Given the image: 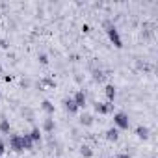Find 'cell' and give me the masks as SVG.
I'll use <instances>...</instances> for the list:
<instances>
[{"label":"cell","instance_id":"1","mask_svg":"<svg viewBox=\"0 0 158 158\" xmlns=\"http://www.w3.org/2000/svg\"><path fill=\"white\" fill-rule=\"evenodd\" d=\"M102 26H104V30H106V34H108V39L112 41V45L115 47V48H121L123 47V41H121V35H119V32H117V28L112 24V21H104L102 23Z\"/></svg>","mask_w":158,"mask_h":158},{"label":"cell","instance_id":"2","mask_svg":"<svg viewBox=\"0 0 158 158\" xmlns=\"http://www.w3.org/2000/svg\"><path fill=\"white\" fill-rule=\"evenodd\" d=\"M114 125H115L117 128H121V130H127V128L130 127V119H128V115H127L125 112H117V114L114 115Z\"/></svg>","mask_w":158,"mask_h":158},{"label":"cell","instance_id":"3","mask_svg":"<svg viewBox=\"0 0 158 158\" xmlns=\"http://www.w3.org/2000/svg\"><path fill=\"white\" fill-rule=\"evenodd\" d=\"M10 149H11L13 152H23V151H24V149H23V139H21L19 134H11V136H10Z\"/></svg>","mask_w":158,"mask_h":158},{"label":"cell","instance_id":"4","mask_svg":"<svg viewBox=\"0 0 158 158\" xmlns=\"http://www.w3.org/2000/svg\"><path fill=\"white\" fill-rule=\"evenodd\" d=\"M112 110H114V104H112V102H95V112H97V114L106 115V114H110Z\"/></svg>","mask_w":158,"mask_h":158},{"label":"cell","instance_id":"5","mask_svg":"<svg viewBox=\"0 0 158 158\" xmlns=\"http://www.w3.org/2000/svg\"><path fill=\"white\" fill-rule=\"evenodd\" d=\"M73 101L76 102V106H78V108H84V106H86V102H88V97H86L84 89L76 91V93H74V97H73Z\"/></svg>","mask_w":158,"mask_h":158},{"label":"cell","instance_id":"6","mask_svg":"<svg viewBox=\"0 0 158 158\" xmlns=\"http://www.w3.org/2000/svg\"><path fill=\"white\" fill-rule=\"evenodd\" d=\"M104 93H106V99H108V102H114V99H115V95H117V91H115V86H114V84H108V86L104 88Z\"/></svg>","mask_w":158,"mask_h":158},{"label":"cell","instance_id":"7","mask_svg":"<svg viewBox=\"0 0 158 158\" xmlns=\"http://www.w3.org/2000/svg\"><path fill=\"white\" fill-rule=\"evenodd\" d=\"M63 106H65V110H67L69 114H76V112H78V106H76V102H74L73 99H65V101H63Z\"/></svg>","mask_w":158,"mask_h":158},{"label":"cell","instance_id":"8","mask_svg":"<svg viewBox=\"0 0 158 158\" xmlns=\"http://www.w3.org/2000/svg\"><path fill=\"white\" fill-rule=\"evenodd\" d=\"M136 136H138L139 139H149L151 132H149V128H147V127H141V125H139V127L136 128Z\"/></svg>","mask_w":158,"mask_h":158},{"label":"cell","instance_id":"9","mask_svg":"<svg viewBox=\"0 0 158 158\" xmlns=\"http://www.w3.org/2000/svg\"><path fill=\"white\" fill-rule=\"evenodd\" d=\"M106 139H108V141H117V139H119V130H117L115 127L108 128V130H106Z\"/></svg>","mask_w":158,"mask_h":158},{"label":"cell","instance_id":"10","mask_svg":"<svg viewBox=\"0 0 158 158\" xmlns=\"http://www.w3.org/2000/svg\"><path fill=\"white\" fill-rule=\"evenodd\" d=\"M21 139H23V149H24V151H32V149H34V141H32V138H30L28 134L21 136Z\"/></svg>","mask_w":158,"mask_h":158},{"label":"cell","instance_id":"11","mask_svg":"<svg viewBox=\"0 0 158 158\" xmlns=\"http://www.w3.org/2000/svg\"><path fill=\"white\" fill-rule=\"evenodd\" d=\"M80 125L91 127V125H93V115H91V114H82V115H80Z\"/></svg>","mask_w":158,"mask_h":158},{"label":"cell","instance_id":"12","mask_svg":"<svg viewBox=\"0 0 158 158\" xmlns=\"http://www.w3.org/2000/svg\"><path fill=\"white\" fill-rule=\"evenodd\" d=\"M154 35V30H152V24H149V23H143V37H152Z\"/></svg>","mask_w":158,"mask_h":158},{"label":"cell","instance_id":"13","mask_svg":"<svg viewBox=\"0 0 158 158\" xmlns=\"http://www.w3.org/2000/svg\"><path fill=\"white\" fill-rule=\"evenodd\" d=\"M54 127H56V125H54V119H50V117H48V119H45V121H43V130H45V132H52V130H54Z\"/></svg>","mask_w":158,"mask_h":158},{"label":"cell","instance_id":"14","mask_svg":"<svg viewBox=\"0 0 158 158\" xmlns=\"http://www.w3.org/2000/svg\"><path fill=\"white\" fill-rule=\"evenodd\" d=\"M28 136H30V138H32V141L35 143V141H39V139H41V130H39L37 127H34V128L30 130V134H28Z\"/></svg>","mask_w":158,"mask_h":158},{"label":"cell","instance_id":"15","mask_svg":"<svg viewBox=\"0 0 158 158\" xmlns=\"http://www.w3.org/2000/svg\"><path fill=\"white\" fill-rule=\"evenodd\" d=\"M80 154H82L84 158H91V156H93V149H91L89 145H82V147H80Z\"/></svg>","mask_w":158,"mask_h":158},{"label":"cell","instance_id":"16","mask_svg":"<svg viewBox=\"0 0 158 158\" xmlns=\"http://www.w3.org/2000/svg\"><path fill=\"white\" fill-rule=\"evenodd\" d=\"M10 130H11L10 121L8 119H2V121H0V132H2V134H10Z\"/></svg>","mask_w":158,"mask_h":158},{"label":"cell","instance_id":"17","mask_svg":"<svg viewBox=\"0 0 158 158\" xmlns=\"http://www.w3.org/2000/svg\"><path fill=\"white\" fill-rule=\"evenodd\" d=\"M41 108H43L47 114H54V104H52L50 101H43V102H41Z\"/></svg>","mask_w":158,"mask_h":158},{"label":"cell","instance_id":"18","mask_svg":"<svg viewBox=\"0 0 158 158\" xmlns=\"http://www.w3.org/2000/svg\"><path fill=\"white\" fill-rule=\"evenodd\" d=\"M93 80H95V82L104 80V73H102V71H93Z\"/></svg>","mask_w":158,"mask_h":158},{"label":"cell","instance_id":"19","mask_svg":"<svg viewBox=\"0 0 158 158\" xmlns=\"http://www.w3.org/2000/svg\"><path fill=\"white\" fill-rule=\"evenodd\" d=\"M43 84H47V86H50V88H56V82L52 80V78H45Z\"/></svg>","mask_w":158,"mask_h":158},{"label":"cell","instance_id":"20","mask_svg":"<svg viewBox=\"0 0 158 158\" xmlns=\"http://www.w3.org/2000/svg\"><path fill=\"white\" fill-rule=\"evenodd\" d=\"M39 61H41L43 65H47V63H48V58H47V54H39Z\"/></svg>","mask_w":158,"mask_h":158},{"label":"cell","instance_id":"21","mask_svg":"<svg viewBox=\"0 0 158 158\" xmlns=\"http://www.w3.org/2000/svg\"><path fill=\"white\" fill-rule=\"evenodd\" d=\"M4 152H6V143H4L2 139H0V156H2Z\"/></svg>","mask_w":158,"mask_h":158},{"label":"cell","instance_id":"22","mask_svg":"<svg viewBox=\"0 0 158 158\" xmlns=\"http://www.w3.org/2000/svg\"><path fill=\"white\" fill-rule=\"evenodd\" d=\"M117 158H132V156H130V154H119Z\"/></svg>","mask_w":158,"mask_h":158},{"label":"cell","instance_id":"23","mask_svg":"<svg viewBox=\"0 0 158 158\" xmlns=\"http://www.w3.org/2000/svg\"><path fill=\"white\" fill-rule=\"evenodd\" d=\"M0 74H2V65H0Z\"/></svg>","mask_w":158,"mask_h":158},{"label":"cell","instance_id":"24","mask_svg":"<svg viewBox=\"0 0 158 158\" xmlns=\"http://www.w3.org/2000/svg\"><path fill=\"white\" fill-rule=\"evenodd\" d=\"M0 95H2V91H0Z\"/></svg>","mask_w":158,"mask_h":158}]
</instances>
